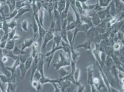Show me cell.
Masks as SVG:
<instances>
[{
	"label": "cell",
	"instance_id": "obj_1",
	"mask_svg": "<svg viewBox=\"0 0 124 92\" xmlns=\"http://www.w3.org/2000/svg\"><path fill=\"white\" fill-rule=\"evenodd\" d=\"M71 60L70 57L64 53H60L59 54V59L58 61L53 65V67L56 71H58L61 68L63 67L70 66Z\"/></svg>",
	"mask_w": 124,
	"mask_h": 92
},
{
	"label": "cell",
	"instance_id": "obj_2",
	"mask_svg": "<svg viewBox=\"0 0 124 92\" xmlns=\"http://www.w3.org/2000/svg\"><path fill=\"white\" fill-rule=\"evenodd\" d=\"M55 26L56 25L55 22L53 20H52L50 29L48 30L43 39V41L41 46L42 50H44L46 48L48 43L50 41L53 40L54 36L55 31H56Z\"/></svg>",
	"mask_w": 124,
	"mask_h": 92
},
{
	"label": "cell",
	"instance_id": "obj_3",
	"mask_svg": "<svg viewBox=\"0 0 124 92\" xmlns=\"http://www.w3.org/2000/svg\"><path fill=\"white\" fill-rule=\"evenodd\" d=\"M59 85L60 87L59 88L61 92H73L77 87L75 84L68 80H61Z\"/></svg>",
	"mask_w": 124,
	"mask_h": 92
},
{
	"label": "cell",
	"instance_id": "obj_4",
	"mask_svg": "<svg viewBox=\"0 0 124 92\" xmlns=\"http://www.w3.org/2000/svg\"><path fill=\"white\" fill-rule=\"evenodd\" d=\"M34 18L35 20H36L38 26V28H39V31H38V34L39 35V38L38 40V42L39 45V46L42 45V41L43 40V39L44 38V36H45L47 31H48V30L46 29L45 27L42 26L39 23V19H38V14L37 13L34 14Z\"/></svg>",
	"mask_w": 124,
	"mask_h": 92
},
{
	"label": "cell",
	"instance_id": "obj_5",
	"mask_svg": "<svg viewBox=\"0 0 124 92\" xmlns=\"http://www.w3.org/2000/svg\"><path fill=\"white\" fill-rule=\"evenodd\" d=\"M87 76H88V83L90 85L93 84V79L94 77V66L92 64H88L87 66Z\"/></svg>",
	"mask_w": 124,
	"mask_h": 92
},
{
	"label": "cell",
	"instance_id": "obj_6",
	"mask_svg": "<svg viewBox=\"0 0 124 92\" xmlns=\"http://www.w3.org/2000/svg\"><path fill=\"white\" fill-rule=\"evenodd\" d=\"M61 81V79H51L50 78H48L47 77H46L45 75L42 77L40 79L39 82L42 85L46 83H51V84H53V83H56L59 84L60 82Z\"/></svg>",
	"mask_w": 124,
	"mask_h": 92
},
{
	"label": "cell",
	"instance_id": "obj_7",
	"mask_svg": "<svg viewBox=\"0 0 124 92\" xmlns=\"http://www.w3.org/2000/svg\"><path fill=\"white\" fill-rule=\"evenodd\" d=\"M21 64V61L19 59V57L15 60V62L12 66H6L7 69L12 74V77L16 76V71L17 67L19 66Z\"/></svg>",
	"mask_w": 124,
	"mask_h": 92
},
{
	"label": "cell",
	"instance_id": "obj_8",
	"mask_svg": "<svg viewBox=\"0 0 124 92\" xmlns=\"http://www.w3.org/2000/svg\"><path fill=\"white\" fill-rule=\"evenodd\" d=\"M59 32H60L59 31H57V30H56L55 31L54 36L53 39V43L52 48H55L58 46H60V44L61 43L62 40L61 36L60 35Z\"/></svg>",
	"mask_w": 124,
	"mask_h": 92
},
{
	"label": "cell",
	"instance_id": "obj_9",
	"mask_svg": "<svg viewBox=\"0 0 124 92\" xmlns=\"http://www.w3.org/2000/svg\"><path fill=\"white\" fill-rule=\"evenodd\" d=\"M75 49H78V48H83L85 50H92V41L88 40H87L83 43L78 45L76 47H74Z\"/></svg>",
	"mask_w": 124,
	"mask_h": 92
},
{
	"label": "cell",
	"instance_id": "obj_10",
	"mask_svg": "<svg viewBox=\"0 0 124 92\" xmlns=\"http://www.w3.org/2000/svg\"><path fill=\"white\" fill-rule=\"evenodd\" d=\"M80 56V53L77 49H75L74 46L71 47V53L70 57V58L71 59V61L77 63Z\"/></svg>",
	"mask_w": 124,
	"mask_h": 92
},
{
	"label": "cell",
	"instance_id": "obj_11",
	"mask_svg": "<svg viewBox=\"0 0 124 92\" xmlns=\"http://www.w3.org/2000/svg\"><path fill=\"white\" fill-rule=\"evenodd\" d=\"M1 61V59H0V71L2 72V74L5 75L8 78L10 79L11 81V77H12V74L10 72H9L6 68V66Z\"/></svg>",
	"mask_w": 124,
	"mask_h": 92
},
{
	"label": "cell",
	"instance_id": "obj_12",
	"mask_svg": "<svg viewBox=\"0 0 124 92\" xmlns=\"http://www.w3.org/2000/svg\"><path fill=\"white\" fill-rule=\"evenodd\" d=\"M67 67H62L57 71L58 72V74L60 76L59 78H62L67 76L68 75H69L70 73V72H71L70 67V68H67ZM68 68H69V66Z\"/></svg>",
	"mask_w": 124,
	"mask_h": 92
},
{
	"label": "cell",
	"instance_id": "obj_13",
	"mask_svg": "<svg viewBox=\"0 0 124 92\" xmlns=\"http://www.w3.org/2000/svg\"><path fill=\"white\" fill-rule=\"evenodd\" d=\"M34 40L33 39H26L21 45V49L23 51H25L26 48L30 47L32 46Z\"/></svg>",
	"mask_w": 124,
	"mask_h": 92
},
{
	"label": "cell",
	"instance_id": "obj_14",
	"mask_svg": "<svg viewBox=\"0 0 124 92\" xmlns=\"http://www.w3.org/2000/svg\"><path fill=\"white\" fill-rule=\"evenodd\" d=\"M61 44L62 46V50H63L65 53L70 57L71 53V46L70 44L63 41H61Z\"/></svg>",
	"mask_w": 124,
	"mask_h": 92
},
{
	"label": "cell",
	"instance_id": "obj_15",
	"mask_svg": "<svg viewBox=\"0 0 124 92\" xmlns=\"http://www.w3.org/2000/svg\"><path fill=\"white\" fill-rule=\"evenodd\" d=\"M91 20L93 27H96L98 26L102 22V20L99 18L96 13H95L91 17Z\"/></svg>",
	"mask_w": 124,
	"mask_h": 92
},
{
	"label": "cell",
	"instance_id": "obj_16",
	"mask_svg": "<svg viewBox=\"0 0 124 92\" xmlns=\"http://www.w3.org/2000/svg\"><path fill=\"white\" fill-rule=\"evenodd\" d=\"M18 85L16 82H9L7 84L6 92H16Z\"/></svg>",
	"mask_w": 124,
	"mask_h": 92
},
{
	"label": "cell",
	"instance_id": "obj_17",
	"mask_svg": "<svg viewBox=\"0 0 124 92\" xmlns=\"http://www.w3.org/2000/svg\"><path fill=\"white\" fill-rule=\"evenodd\" d=\"M5 3L8 7L9 13L16 9V0H6Z\"/></svg>",
	"mask_w": 124,
	"mask_h": 92
},
{
	"label": "cell",
	"instance_id": "obj_18",
	"mask_svg": "<svg viewBox=\"0 0 124 92\" xmlns=\"http://www.w3.org/2000/svg\"><path fill=\"white\" fill-rule=\"evenodd\" d=\"M2 50L3 56L7 57L8 58L13 59L15 60H16L19 57L17 56H16L15 55H14V54L13 53V51L12 50H7L6 49H2Z\"/></svg>",
	"mask_w": 124,
	"mask_h": 92
},
{
	"label": "cell",
	"instance_id": "obj_19",
	"mask_svg": "<svg viewBox=\"0 0 124 92\" xmlns=\"http://www.w3.org/2000/svg\"><path fill=\"white\" fill-rule=\"evenodd\" d=\"M66 5V0H60L57 4V10L61 14L64 11Z\"/></svg>",
	"mask_w": 124,
	"mask_h": 92
},
{
	"label": "cell",
	"instance_id": "obj_20",
	"mask_svg": "<svg viewBox=\"0 0 124 92\" xmlns=\"http://www.w3.org/2000/svg\"><path fill=\"white\" fill-rule=\"evenodd\" d=\"M30 9L29 8H26L24 7L18 9V13L14 19L17 20V19L22 17V16L24 15L25 13H28Z\"/></svg>",
	"mask_w": 124,
	"mask_h": 92
},
{
	"label": "cell",
	"instance_id": "obj_21",
	"mask_svg": "<svg viewBox=\"0 0 124 92\" xmlns=\"http://www.w3.org/2000/svg\"><path fill=\"white\" fill-rule=\"evenodd\" d=\"M110 72H111V75L113 76L114 78L117 81H119V77H118V70L117 68V67L114 64L111 67Z\"/></svg>",
	"mask_w": 124,
	"mask_h": 92
},
{
	"label": "cell",
	"instance_id": "obj_22",
	"mask_svg": "<svg viewBox=\"0 0 124 92\" xmlns=\"http://www.w3.org/2000/svg\"><path fill=\"white\" fill-rule=\"evenodd\" d=\"M16 40L14 39L8 40L7 41L6 46V49L8 50H13L16 46Z\"/></svg>",
	"mask_w": 124,
	"mask_h": 92
},
{
	"label": "cell",
	"instance_id": "obj_23",
	"mask_svg": "<svg viewBox=\"0 0 124 92\" xmlns=\"http://www.w3.org/2000/svg\"><path fill=\"white\" fill-rule=\"evenodd\" d=\"M113 65H114V62L112 57L111 56H107L106 61L105 62V64H104V66H106L107 70H108L110 71V70L111 67Z\"/></svg>",
	"mask_w": 124,
	"mask_h": 92
},
{
	"label": "cell",
	"instance_id": "obj_24",
	"mask_svg": "<svg viewBox=\"0 0 124 92\" xmlns=\"http://www.w3.org/2000/svg\"><path fill=\"white\" fill-rule=\"evenodd\" d=\"M14 55L17 56H19L21 55H24L27 54V52L26 51H23L18 46H15L14 49L12 50Z\"/></svg>",
	"mask_w": 124,
	"mask_h": 92
},
{
	"label": "cell",
	"instance_id": "obj_25",
	"mask_svg": "<svg viewBox=\"0 0 124 92\" xmlns=\"http://www.w3.org/2000/svg\"><path fill=\"white\" fill-rule=\"evenodd\" d=\"M31 86L33 88H34L37 92H40L41 90L43 85L40 83V82L36 80H32L31 81Z\"/></svg>",
	"mask_w": 124,
	"mask_h": 92
},
{
	"label": "cell",
	"instance_id": "obj_26",
	"mask_svg": "<svg viewBox=\"0 0 124 92\" xmlns=\"http://www.w3.org/2000/svg\"><path fill=\"white\" fill-rule=\"evenodd\" d=\"M44 16H45V12H44V9L43 8H40L39 11V13L38 14V19H39V21L40 25L44 27Z\"/></svg>",
	"mask_w": 124,
	"mask_h": 92
},
{
	"label": "cell",
	"instance_id": "obj_27",
	"mask_svg": "<svg viewBox=\"0 0 124 92\" xmlns=\"http://www.w3.org/2000/svg\"><path fill=\"white\" fill-rule=\"evenodd\" d=\"M19 67L20 68V72H21V80L22 81V80H24V79L26 77V74L27 72L26 71L24 63H21Z\"/></svg>",
	"mask_w": 124,
	"mask_h": 92
},
{
	"label": "cell",
	"instance_id": "obj_28",
	"mask_svg": "<svg viewBox=\"0 0 124 92\" xmlns=\"http://www.w3.org/2000/svg\"><path fill=\"white\" fill-rule=\"evenodd\" d=\"M32 62H33V58L30 54V55L28 57L26 61L24 63L25 67L26 72H27L30 69V68H31L32 64Z\"/></svg>",
	"mask_w": 124,
	"mask_h": 92
},
{
	"label": "cell",
	"instance_id": "obj_29",
	"mask_svg": "<svg viewBox=\"0 0 124 92\" xmlns=\"http://www.w3.org/2000/svg\"><path fill=\"white\" fill-rule=\"evenodd\" d=\"M80 76H81V69L79 68H77L73 74L74 79L76 84H77V83L79 82Z\"/></svg>",
	"mask_w": 124,
	"mask_h": 92
},
{
	"label": "cell",
	"instance_id": "obj_30",
	"mask_svg": "<svg viewBox=\"0 0 124 92\" xmlns=\"http://www.w3.org/2000/svg\"><path fill=\"white\" fill-rule=\"evenodd\" d=\"M67 38L69 44L71 47L74 46L73 44V31H67Z\"/></svg>",
	"mask_w": 124,
	"mask_h": 92
},
{
	"label": "cell",
	"instance_id": "obj_31",
	"mask_svg": "<svg viewBox=\"0 0 124 92\" xmlns=\"http://www.w3.org/2000/svg\"><path fill=\"white\" fill-rule=\"evenodd\" d=\"M32 29H33V34H34V38L33 39L35 41V38L37 37V36L38 34V31H39V28H38V24L36 20H35V18L33 19V26H32Z\"/></svg>",
	"mask_w": 124,
	"mask_h": 92
},
{
	"label": "cell",
	"instance_id": "obj_32",
	"mask_svg": "<svg viewBox=\"0 0 124 92\" xmlns=\"http://www.w3.org/2000/svg\"><path fill=\"white\" fill-rule=\"evenodd\" d=\"M66 20L67 22V24L73 22L75 21H76V19L75 14H73L70 11H69L66 17Z\"/></svg>",
	"mask_w": 124,
	"mask_h": 92
},
{
	"label": "cell",
	"instance_id": "obj_33",
	"mask_svg": "<svg viewBox=\"0 0 124 92\" xmlns=\"http://www.w3.org/2000/svg\"><path fill=\"white\" fill-rule=\"evenodd\" d=\"M62 50V46L61 45L58 46H57L56 47H55V48H52V49L50 51L47 52L45 54L44 57L49 56V55L52 54H55L56 52H57L58 50Z\"/></svg>",
	"mask_w": 124,
	"mask_h": 92
},
{
	"label": "cell",
	"instance_id": "obj_34",
	"mask_svg": "<svg viewBox=\"0 0 124 92\" xmlns=\"http://www.w3.org/2000/svg\"><path fill=\"white\" fill-rule=\"evenodd\" d=\"M21 27L22 30L25 32L29 31V22L27 20H24L21 23Z\"/></svg>",
	"mask_w": 124,
	"mask_h": 92
},
{
	"label": "cell",
	"instance_id": "obj_35",
	"mask_svg": "<svg viewBox=\"0 0 124 92\" xmlns=\"http://www.w3.org/2000/svg\"><path fill=\"white\" fill-rule=\"evenodd\" d=\"M55 54H51L49 56H47L46 57V59H45V61L47 65V70L49 69V67L50 66V65L52 63V59L53 58V57L54 56Z\"/></svg>",
	"mask_w": 124,
	"mask_h": 92
},
{
	"label": "cell",
	"instance_id": "obj_36",
	"mask_svg": "<svg viewBox=\"0 0 124 92\" xmlns=\"http://www.w3.org/2000/svg\"><path fill=\"white\" fill-rule=\"evenodd\" d=\"M0 80L2 83H4V84H6V83L8 84V83L11 82L10 79L8 78L6 76L3 74H0Z\"/></svg>",
	"mask_w": 124,
	"mask_h": 92
},
{
	"label": "cell",
	"instance_id": "obj_37",
	"mask_svg": "<svg viewBox=\"0 0 124 92\" xmlns=\"http://www.w3.org/2000/svg\"><path fill=\"white\" fill-rule=\"evenodd\" d=\"M78 24V22L76 21H75L70 24H68L66 26V30L67 31H72L74 30Z\"/></svg>",
	"mask_w": 124,
	"mask_h": 92
},
{
	"label": "cell",
	"instance_id": "obj_38",
	"mask_svg": "<svg viewBox=\"0 0 124 92\" xmlns=\"http://www.w3.org/2000/svg\"><path fill=\"white\" fill-rule=\"evenodd\" d=\"M76 92H84L85 91V86L82 85L80 82L77 84V87L76 89Z\"/></svg>",
	"mask_w": 124,
	"mask_h": 92
},
{
	"label": "cell",
	"instance_id": "obj_39",
	"mask_svg": "<svg viewBox=\"0 0 124 92\" xmlns=\"http://www.w3.org/2000/svg\"><path fill=\"white\" fill-rule=\"evenodd\" d=\"M112 0H99V5L101 7H106L108 6Z\"/></svg>",
	"mask_w": 124,
	"mask_h": 92
},
{
	"label": "cell",
	"instance_id": "obj_40",
	"mask_svg": "<svg viewBox=\"0 0 124 92\" xmlns=\"http://www.w3.org/2000/svg\"><path fill=\"white\" fill-rule=\"evenodd\" d=\"M9 28L10 30H13L14 29H16V27L18 26V24L17 23L16 20L15 19H13L11 20L10 22L8 23Z\"/></svg>",
	"mask_w": 124,
	"mask_h": 92
},
{
	"label": "cell",
	"instance_id": "obj_41",
	"mask_svg": "<svg viewBox=\"0 0 124 92\" xmlns=\"http://www.w3.org/2000/svg\"><path fill=\"white\" fill-rule=\"evenodd\" d=\"M16 34V29H14L13 30H11L10 31L8 32V40H11L14 38V36Z\"/></svg>",
	"mask_w": 124,
	"mask_h": 92
},
{
	"label": "cell",
	"instance_id": "obj_42",
	"mask_svg": "<svg viewBox=\"0 0 124 92\" xmlns=\"http://www.w3.org/2000/svg\"><path fill=\"white\" fill-rule=\"evenodd\" d=\"M112 46L114 49V51H118L119 50L121 49V44L119 42H114V44L112 45Z\"/></svg>",
	"mask_w": 124,
	"mask_h": 92
},
{
	"label": "cell",
	"instance_id": "obj_43",
	"mask_svg": "<svg viewBox=\"0 0 124 92\" xmlns=\"http://www.w3.org/2000/svg\"><path fill=\"white\" fill-rule=\"evenodd\" d=\"M7 41H1L0 42V49H5Z\"/></svg>",
	"mask_w": 124,
	"mask_h": 92
},
{
	"label": "cell",
	"instance_id": "obj_44",
	"mask_svg": "<svg viewBox=\"0 0 124 92\" xmlns=\"http://www.w3.org/2000/svg\"><path fill=\"white\" fill-rule=\"evenodd\" d=\"M8 33H4L3 36L1 38V41H8Z\"/></svg>",
	"mask_w": 124,
	"mask_h": 92
},
{
	"label": "cell",
	"instance_id": "obj_45",
	"mask_svg": "<svg viewBox=\"0 0 124 92\" xmlns=\"http://www.w3.org/2000/svg\"><path fill=\"white\" fill-rule=\"evenodd\" d=\"M52 85L53 86V87H54V89H55L54 92H60L59 88L57 87V84H56V83H53V84H52Z\"/></svg>",
	"mask_w": 124,
	"mask_h": 92
},
{
	"label": "cell",
	"instance_id": "obj_46",
	"mask_svg": "<svg viewBox=\"0 0 124 92\" xmlns=\"http://www.w3.org/2000/svg\"><path fill=\"white\" fill-rule=\"evenodd\" d=\"M48 9H49V13H50V16H51L52 12L53 11V6H52V3L48 5Z\"/></svg>",
	"mask_w": 124,
	"mask_h": 92
},
{
	"label": "cell",
	"instance_id": "obj_47",
	"mask_svg": "<svg viewBox=\"0 0 124 92\" xmlns=\"http://www.w3.org/2000/svg\"><path fill=\"white\" fill-rule=\"evenodd\" d=\"M8 58L7 57L5 56H3L1 59V61L4 64H5L6 62L8 61Z\"/></svg>",
	"mask_w": 124,
	"mask_h": 92
},
{
	"label": "cell",
	"instance_id": "obj_48",
	"mask_svg": "<svg viewBox=\"0 0 124 92\" xmlns=\"http://www.w3.org/2000/svg\"><path fill=\"white\" fill-rule=\"evenodd\" d=\"M110 92H124L123 91H120L119 90L114 88L112 86L110 87Z\"/></svg>",
	"mask_w": 124,
	"mask_h": 92
},
{
	"label": "cell",
	"instance_id": "obj_49",
	"mask_svg": "<svg viewBox=\"0 0 124 92\" xmlns=\"http://www.w3.org/2000/svg\"><path fill=\"white\" fill-rule=\"evenodd\" d=\"M0 89L1 92H6V90L4 88V87H3V86L2 85V83L0 82Z\"/></svg>",
	"mask_w": 124,
	"mask_h": 92
},
{
	"label": "cell",
	"instance_id": "obj_50",
	"mask_svg": "<svg viewBox=\"0 0 124 92\" xmlns=\"http://www.w3.org/2000/svg\"><path fill=\"white\" fill-rule=\"evenodd\" d=\"M1 37L0 36V41H1Z\"/></svg>",
	"mask_w": 124,
	"mask_h": 92
},
{
	"label": "cell",
	"instance_id": "obj_51",
	"mask_svg": "<svg viewBox=\"0 0 124 92\" xmlns=\"http://www.w3.org/2000/svg\"><path fill=\"white\" fill-rule=\"evenodd\" d=\"M76 92V90H75V91H74V92Z\"/></svg>",
	"mask_w": 124,
	"mask_h": 92
},
{
	"label": "cell",
	"instance_id": "obj_52",
	"mask_svg": "<svg viewBox=\"0 0 124 92\" xmlns=\"http://www.w3.org/2000/svg\"><path fill=\"white\" fill-rule=\"evenodd\" d=\"M99 92V91H97V92Z\"/></svg>",
	"mask_w": 124,
	"mask_h": 92
}]
</instances>
